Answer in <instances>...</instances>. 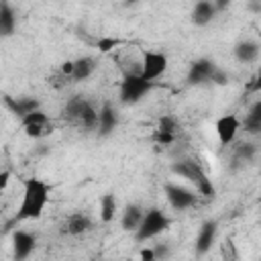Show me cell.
<instances>
[{
  "label": "cell",
  "mask_w": 261,
  "mask_h": 261,
  "mask_svg": "<svg viewBox=\"0 0 261 261\" xmlns=\"http://www.w3.org/2000/svg\"><path fill=\"white\" fill-rule=\"evenodd\" d=\"M51 198V186L41 177H29L22 184V200L14 214V222L37 220L43 216L45 206Z\"/></svg>",
  "instance_id": "1"
},
{
  "label": "cell",
  "mask_w": 261,
  "mask_h": 261,
  "mask_svg": "<svg viewBox=\"0 0 261 261\" xmlns=\"http://www.w3.org/2000/svg\"><path fill=\"white\" fill-rule=\"evenodd\" d=\"M171 173L177 175V177H184L188 179L190 184L196 186V192L204 198H212L214 196V186H212V179L208 177V173L202 169V165L194 159H179V161H173L171 163Z\"/></svg>",
  "instance_id": "2"
},
{
  "label": "cell",
  "mask_w": 261,
  "mask_h": 261,
  "mask_svg": "<svg viewBox=\"0 0 261 261\" xmlns=\"http://www.w3.org/2000/svg\"><path fill=\"white\" fill-rule=\"evenodd\" d=\"M169 224H171V220L161 208H157V206L147 208L145 216H143V220H141V224L135 232V241L137 243H147V241L159 237L161 232H165L169 228Z\"/></svg>",
  "instance_id": "3"
},
{
  "label": "cell",
  "mask_w": 261,
  "mask_h": 261,
  "mask_svg": "<svg viewBox=\"0 0 261 261\" xmlns=\"http://www.w3.org/2000/svg\"><path fill=\"white\" fill-rule=\"evenodd\" d=\"M153 84L143 80L141 73H126L120 82V90H118V98L122 104L133 106L137 102H141L149 92H151Z\"/></svg>",
  "instance_id": "4"
},
{
  "label": "cell",
  "mask_w": 261,
  "mask_h": 261,
  "mask_svg": "<svg viewBox=\"0 0 261 261\" xmlns=\"http://www.w3.org/2000/svg\"><path fill=\"white\" fill-rule=\"evenodd\" d=\"M163 194H165V200L169 202V206L177 212H184V210L196 206V202H198V196L194 190H190L181 184H175V181H167L163 186Z\"/></svg>",
  "instance_id": "5"
},
{
  "label": "cell",
  "mask_w": 261,
  "mask_h": 261,
  "mask_svg": "<svg viewBox=\"0 0 261 261\" xmlns=\"http://www.w3.org/2000/svg\"><path fill=\"white\" fill-rule=\"evenodd\" d=\"M218 69V65L214 63V59L210 57H200V59H194L188 67V75H186V82L190 86H204V84H212V75L214 71Z\"/></svg>",
  "instance_id": "6"
},
{
  "label": "cell",
  "mask_w": 261,
  "mask_h": 261,
  "mask_svg": "<svg viewBox=\"0 0 261 261\" xmlns=\"http://www.w3.org/2000/svg\"><path fill=\"white\" fill-rule=\"evenodd\" d=\"M167 69V55L161 51H143V63H141V77L147 82H155L161 77Z\"/></svg>",
  "instance_id": "7"
},
{
  "label": "cell",
  "mask_w": 261,
  "mask_h": 261,
  "mask_svg": "<svg viewBox=\"0 0 261 261\" xmlns=\"http://www.w3.org/2000/svg\"><path fill=\"white\" fill-rule=\"evenodd\" d=\"M20 126L24 130V135L31 137V139H43V137L53 133V122L49 120V116L43 110H37L33 114L24 116L20 120Z\"/></svg>",
  "instance_id": "8"
},
{
  "label": "cell",
  "mask_w": 261,
  "mask_h": 261,
  "mask_svg": "<svg viewBox=\"0 0 261 261\" xmlns=\"http://www.w3.org/2000/svg\"><path fill=\"white\" fill-rule=\"evenodd\" d=\"M241 126H243V120L237 114H230L228 112V114L218 116L216 122H214V130H216V137H218L220 147L232 145L234 139H237V133L241 130Z\"/></svg>",
  "instance_id": "9"
},
{
  "label": "cell",
  "mask_w": 261,
  "mask_h": 261,
  "mask_svg": "<svg viewBox=\"0 0 261 261\" xmlns=\"http://www.w3.org/2000/svg\"><path fill=\"white\" fill-rule=\"evenodd\" d=\"M37 249V237L29 230H14L12 232V259L27 261L33 251Z\"/></svg>",
  "instance_id": "10"
},
{
  "label": "cell",
  "mask_w": 261,
  "mask_h": 261,
  "mask_svg": "<svg viewBox=\"0 0 261 261\" xmlns=\"http://www.w3.org/2000/svg\"><path fill=\"white\" fill-rule=\"evenodd\" d=\"M216 234H218V222L216 220L208 218V220H204L200 224L198 234H196V243H194V251H196L198 257L206 255L212 249V245L216 241Z\"/></svg>",
  "instance_id": "11"
},
{
  "label": "cell",
  "mask_w": 261,
  "mask_h": 261,
  "mask_svg": "<svg viewBox=\"0 0 261 261\" xmlns=\"http://www.w3.org/2000/svg\"><path fill=\"white\" fill-rule=\"evenodd\" d=\"M179 130H181V128H179V122H177L173 116L163 114V116L159 118L155 130H153V141L159 143V145H171V143H175Z\"/></svg>",
  "instance_id": "12"
},
{
  "label": "cell",
  "mask_w": 261,
  "mask_h": 261,
  "mask_svg": "<svg viewBox=\"0 0 261 261\" xmlns=\"http://www.w3.org/2000/svg\"><path fill=\"white\" fill-rule=\"evenodd\" d=\"M2 102H4V106H6V108H8V110L14 114V116H18L20 120H22L24 116H29V114H33V112L41 110V104H39V100H37V98H31V96L12 98V96L4 94Z\"/></svg>",
  "instance_id": "13"
},
{
  "label": "cell",
  "mask_w": 261,
  "mask_h": 261,
  "mask_svg": "<svg viewBox=\"0 0 261 261\" xmlns=\"http://www.w3.org/2000/svg\"><path fill=\"white\" fill-rule=\"evenodd\" d=\"M218 10L214 6V0H200L192 6V12H190V20L194 27H208L214 18H216Z\"/></svg>",
  "instance_id": "14"
},
{
  "label": "cell",
  "mask_w": 261,
  "mask_h": 261,
  "mask_svg": "<svg viewBox=\"0 0 261 261\" xmlns=\"http://www.w3.org/2000/svg\"><path fill=\"white\" fill-rule=\"evenodd\" d=\"M232 55L239 63H257L261 59V43L255 39H243L234 45Z\"/></svg>",
  "instance_id": "15"
},
{
  "label": "cell",
  "mask_w": 261,
  "mask_h": 261,
  "mask_svg": "<svg viewBox=\"0 0 261 261\" xmlns=\"http://www.w3.org/2000/svg\"><path fill=\"white\" fill-rule=\"evenodd\" d=\"M92 228H94V220L86 212H73V214H69L65 218V224H63V232L69 234V237L88 234Z\"/></svg>",
  "instance_id": "16"
},
{
  "label": "cell",
  "mask_w": 261,
  "mask_h": 261,
  "mask_svg": "<svg viewBox=\"0 0 261 261\" xmlns=\"http://www.w3.org/2000/svg\"><path fill=\"white\" fill-rule=\"evenodd\" d=\"M98 112H100L98 133H100L102 137L112 135V133H114V128L118 126V112H116V108H114L110 102H104V104L98 108Z\"/></svg>",
  "instance_id": "17"
},
{
  "label": "cell",
  "mask_w": 261,
  "mask_h": 261,
  "mask_svg": "<svg viewBox=\"0 0 261 261\" xmlns=\"http://www.w3.org/2000/svg\"><path fill=\"white\" fill-rule=\"evenodd\" d=\"M143 216H145V208L143 206H139V204H126L124 210H122V214H120V226H122V230L137 232Z\"/></svg>",
  "instance_id": "18"
},
{
  "label": "cell",
  "mask_w": 261,
  "mask_h": 261,
  "mask_svg": "<svg viewBox=\"0 0 261 261\" xmlns=\"http://www.w3.org/2000/svg\"><path fill=\"white\" fill-rule=\"evenodd\" d=\"M86 104H88V98H84V96H71V98L65 102V106H63V118H65L69 124L80 126Z\"/></svg>",
  "instance_id": "19"
},
{
  "label": "cell",
  "mask_w": 261,
  "mask_h": 261,
  "mask_svg": "<svg viewBox=\"0 0 261 261\" xmlns=\"http://www.w3.org/2000/svg\"><path fill=\"white\" fill-rule=\"evenodd\" d=\"M16 31V10L12 8L10 2H0V35L6 39V37H12Z\"/></svg>",
  "instance_id": "20"
},
{
  "label": "cell",
  "mask_w": 261,
  "mask_h": 261,
  "mask_svg": "<svg viewBox=\"0 0 261 261\" xmlns=\"http://www.w3.org/2000/svg\"><path fill=\"white\" fill-rule=\"evenodd\" d=\"M94 71H96V59L94 57H90V55L77 57V59H73V75H71V82H86Z\"/></svg>",
  "instance_id": "21"
},
{
  "label": "cell",
  "mask_w": 261,
  "mask_h": 261,
  "mask_svg": "<svg viewBox=\"0 0 261 261\" xmlns=\"http://www.w3.org/2000/svg\"><path fill=\"white\" fill-rule=\"evenodd\" d=\"M255 153H257V147H255L253 143H249V141L239 143V145L232 149V165L237 167V165L251 163L253 157H255Z\"/></svg>",
  "instance_id": "22"
},
{
  "label": "cell",
  "mask_w": 261,
  "mask_h": 261,
  "mask_svg": "<svg viewBox=\"0 0 261 261\" xmlns=\"http://www.w3.org/2000/svg\"><path fill=\"white\" fill-rule=\"evenodd\" d=\"M243 126L247 133L255 135V133H261V100L253 102L247 110V116L243 120Z\"/></svg>",
  "instance_id": "23"
},
{
  "label": "cell",
  "mask_w": 261,
  "mask_h": 261,
  "mask_svg": "<svg viewBox=\"0 0 261 261\" xmlns=\"http://www.w3.org/2000/svg\"><path fill=\"white\" fill-rule=\"evenodd\" d=\"M116 214V198L114 194H104L100 200V218L102 222H112Z\"/></svg>",
  "instance_id": "24"
},
{
  "label": "cell",
  "mask_w": 261,
  "mask_h": 261,
  "mask_svg": "<svg viewBox=\"0 0 261 261\" xmlns=\"http://www.w3.org/2000/svg\"><path fill=\"white\" fill-rule=\"evenodd\" d=\"M228 82H230V75H228L222 67H218V69L214 71V75H212V84H214V86H226Z\"/></svg>",
  "instance_id": "25"
},
{
  "label": "cell",
  "mask_w": 261,
  "mask_h": 261,
  "mask_svg": "<svg viewBox=\"0 0 261 261\" xmlns=\"http://www.w3.org/2000/svg\"><path fill=\"white\" fill-rule=\"evenodd\" d=\"M153 249H155V255H157V259H159V261H167V259H169V255H171V249H169V245H167V243H157Z\"/></svg>",
  "instance_id": "26"
},
{
  "label": "cell",
  "mask_w": 261,
  "mask_h": 261,
  "mask_svg": "<svg viewBox=\"0 0 261 261\" xmlns=\"http://www.w3.org/2000/svg\"><path fill=\"white\" fill-rule=\"evenodd\" d=\"M118 45H120L118 39H100V41H98V49H100L102 53H106V51H110V49H114V47H118Z\"/></svg>",
  "instance_id": "27"
},
{
  "label": "cell",
  "mask_w": 261,
  "mask_h": 261,
  "mask_svg": "<svg viewBox=\"0 0 261 261\" xmlns=\"http://www.w3.org/2000/svg\"><path fill=\"white\" fill-rule=\"evenodd\" d=\"M139 261H159V259H157L153 247H143L141 253H139Z\"/></svg>",
  "instance_id": "28"
},
{
  "label": "cell",
  "mask_w": 261,
  "mask_h": 261,
  "mask_svg": "<svg viewBox=\"0 0 261 261\" xmlns=\"http://www.w3.org/2000/svg\"><path fill=\"white\" fill-rule=\"evenodd\" d=\"M59 71H61V75H63V77L71 80V75H73V61H63V63H61V67H59Z\"/></svg>",
  "instance_id": "29"
},
{
  "label": "cell",
  "mask_w": 261,
  "mask_h": 261,
  "mask_svg": "<svg viewBox=\"0 0 261 261\" xmlns=\"http://www.w3.org/2000/svg\"><path fill=\"white\" fill-rule=\"evenodd\" d=\"M8 179H10V171L4 169V171L0 173V190H4V188L8 186Z\"/></svg>",
  "instance_id": "30"
},
{
  "label": "cell",
  "mask_w": 261,
  "mask_h": 261,
  "mask_svg": "<svg viewBox=\"0 0 261 261\" xmlns=\"http://www.w3.org/2000/svg\"><path fill=\"white\" fill-rule=\"evenodd\" d=\"M251 92H261V71H259V75L255 77V82L251 84V88H249Z\"/></svg>",
  "instance_id": "31"
},
{
  "label": "cell",
  "mask_w": 261,
  "mask_h": 261,
  "mask_svg": "<svg viewBox=\"0 0 261 261\" xmlns=\"http://www.w3.org/2000/svg\"><path fill=\"white\" fill-rule=\"evenodd\" d=\"M214 6H216V10L220 12V10L228 8V6H230V2H226V0H214Z\"/></svg>",
  "instance_id": "32"
},
{
  "label": "cell",
  "mask_w": 261,
  "mask_h": 261,
  "mask_svg": "<svg viewBox=\"0 0 261 261\" xmlns=\"http://www.w3.org/2000/svg\"><path fill=\"white\" fill-rule=\"evenodd\" d=\"M249 10H253V12H261V2H249Z\"/></svg>",
  "instance_id": "33"
},
{
  "label": "cell",
  "mask_w": 261,
  "mask_h": 261,
  "mask_svg": "<svg viewBox=\"0 0 261 261\" xmlns=\"http://www.w3.org/2000/svg\"><path fill=\"white\" fill-rule=\"evenodd\" d=\"M259 43H261V39H259ZM259 71H261V59H259Z\"/></svg>",
  "instance_id": "34"
}]
</instances>
